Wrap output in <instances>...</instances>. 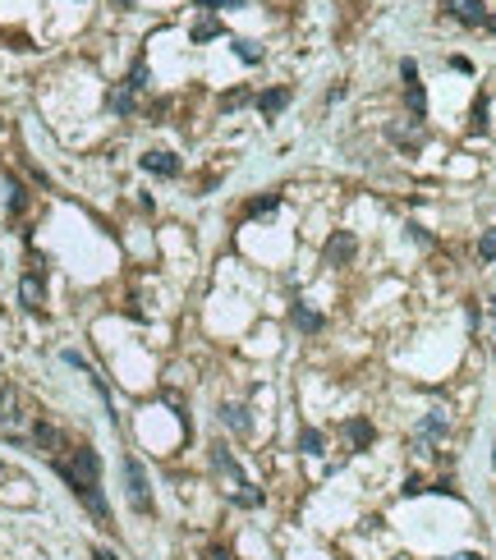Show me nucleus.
Wrapping results in <instances>:
<instances>
[{
    "label": "nucleus",
    "instance_id": "6ab92c4d",
    "mask_svg": "<svg viewBox=\"0 0 496 560\" xmlns=\"http://www.w3.org/2000/svg\"><path fill=\"white\" fill-rule=\"evenodd\" d=\"M230 501H234V506H248V510H257V506H262V492H257V487H253V483H243V487H239V492H234V496H230Z\"/></svg>",
    "mask_w": 496,
    "mask_h": 560
},
{
    "label": "nucleus",
    "instance_id": "ddd939ff",
    "mask_svg": "<svg viewBox=\"0 0 496 560\" xmlns=\"http://www.w3.org/2000/svg\"><path fill=\"white\" fill-rule=\"evenodd\" d=\"M391 138H396L400 147H409V152H414V147H419V138H423V120H409V124H396V129H391Z\"/></svg>",
    "mask_w": 496,
    "mask_h": 560
},
{
    "label": "nucleus",
    "instance_id": "2f4dec72",
    "mask_svg": "<svg viewBox=\"0 0 496 560\" xmlns=\"http://www.w3.org/2000/svg\"><path fill=\"white\" fill-rule=\"evenodd\" d=\"M492 469H496V451H492Z\"/></svg>",
    "mask_w": 496,
    "mask_h": 560
},
{
    "label": "nucleus",
    "instance_id": "1a4fd4ad",
    "mask_svg": "<svg viewBox=\"0 0 496 560\" xmlns=\"http://www.w3.org/2000/svg\"><path fill=\"white\" fill-rule=\"evenodd\" d=\"M345 437H350L354 451H368L377 432H373V423H368V418H354V423H345Z\"/></svg>",
    "mask_w": 496,
    "mask_h": 560
},
{
    "label": "nucleus",
    "instance_id": "dca6fc26",
    "mask_svg": "<svg viewBox=\"0 0 496 560\" xmlns=\"http://www.w3.org/2000/svg\"><path fill=\"white\" fill-rule=\"evenodd\" d=\"M299 451H303V455H322V451H326V437H322L317 427H303V432H299Z\"/></svg>",
    "mask_w": 496,
    "mask_h": 560
},
{
    "label": "nucleus",
    "instance_id": "9b49d317",
    "mask_svg": "<svg viewBox=\"0 0 496 560\" xmlns=\"http://www.w3.org/2000/svg\"><path fill=\"white\" fill-rule=\"evenodd\" d=\"M220 423H225L230 432H243V437H248V427H253V418H248L243 404H220Z\"/></svg>",
    "mask_w": 496,
    "mask_h": 560
},
{
    "label": "nucleus",
    "instance_id": "a211bd4d",
    "mask_svg": "<svg viewBox=\"0 0 496 560\" xmlns=\"http://www.w3.org/2000/svg\"><path fill=\"white\" fill-rule=\"evenodd\" d=\"M33 441L42 446V451H55V446H60V432H55L51 423H37V427H33Z\"/></svg>",
    "mask_w": 496,
    "mask_h": 560
},
{
    "label": "nucleus",
    "instance_id": "c85d7f7f",
    "mask_svg": "<svg viewBox=\"0 0 496 560\" xmlns=\"http://www.w3.org/2000/svg\"><path fill=\"white\" fill-rule=\"evenodd\" d=\"M446 560H483L478 551H460V556H446Z\"/></svg>",
    "mask_w": 496,
    "mask_h": 560
},
{
    "label": "nucleus",
    "instance_id": "6e6552de",
    "mask_svg": "<svg viewBox=\"0 0 496 560\" xmlns=\"http://www.w3.org/2000/svg\"><path fill=\"white\" fill-rule=\"evenodd\" d=\"M138 165H143L147 175H156V179H175L179 170H184L175 152H147V156H143V161H138Z\"/></svg>",
    "mask_w": 496,
    "mask_h": 560
},
{
    "label": "nucleus",
    "instance_id": "a878e982",
    "mask_svg": "<svg viewBox=\"0 0 496 560\" xmlns=\"http://www.w3.org/2000/svg\"><path fill=\"white\" fill-rule=\"evenodd\" d=\"M409 234H414V243H432V234L423 230V225H409Z\"/></svg>",
    "mask_w": 496,
    "mask_h": 560
},
{
    "label": "nucleus",
    "instance_id": "f8f14e48",
    "mask_svg": "<svg viewBox=\"0 0 496 560\" xmlns=\"http://www.w3.org/2000/svg\"><path fill=\"white\" fill-rule=\"evenodd\" d=\"M290 321H294L299 331H308V335L322 331V312H313V308H303V303H290Z\"/></svg>",
    "mask_w": 496,
    "mask_h": 560
},
{
    "label": "nucleus",
    "instance_id": "f3484780",
    "mask_svg": "<svg viewBox=\"0 0 496 560\" xmlns=\"http://www.w3.org/2000/svg\"><path fill=\"white\" fill-rule=\"evenodd\" d=\"M110 110H115V115H129L133 110V88L129 83H120V88L110 92Z\"/></svg>",
    "mask_w": 496,
    "mask_h": 560
},
{
    "label": "nucleus",
    "instance_id": "423d86ee",
    "mask_svg": "<svg viewBox=\"0 0 496 560\" xmlns=\"http://www.w3.org/2000/svg\"><path fill=\"white\" fill-rule=\"evenodd\" d=\"M19 303L28 308V312H42V308H46V280H42V271H37V266L19 280Z\"/></svg>",
    "mask_w": 496,
    "mask_h": 560
},
{
    "label": "nucleus",
    "instance_id": "2eb2a0df",
    "mask_svg": "<svg viewBox=\"0 0 496 560\" xmlns=\"http://www.w3.org/2000/svg\"><path fill=\"white\" fill-rule=\"evenodd\" d=\"M419 437H428V441L446 437V414H441V409H432V414H428V418L419 423Z\"/></svg>",
    "mask_w": 496,
    "mask_h": 560
},
{
    "label": "nucleus",
    "instance_id": "4468645a",
    "mask_svg": "<svg viewBox=\"0 0 496 560\" xmlns=\"http://www.w3.org/2000/svg\"><path fill=\"white\" fill-rule=\"evenodd\" d=\"M220 33H225V28H220L216 14H202V19L193 23V33H188V37H193V42H211V37H220Z\"/></svg>",
    "mask_w": 496,
    "mask_h": 560
},
{
    "label": "nucleus",
    "instance_id": "7c9ffc66",
    "mask_svg": "<svg viewBox=\"0 0 496 560\" xmlns=\"http://www.w3.org/2000/svg\"><path fill=\"white\" fill-rule=\"evenodd\" d=\"M487 28H492V33H496V14H487Z\"/></svg>",
    "mask_w": 496,
    "mask_h": 560
},
{
    "label": "nucleus",
    "instance_id": "7ed1b4c3",
    "mask_svg": "<svg viewBox=\"0 0 496 560\" xmlns=\"http://www.w3.org/2000/svg\"><path fill=\"white\" fill-rule=\"evenodd\" d=\"M400 78H405L409 115H414V120H423V115H428V92H423V83H419V65H414V60H400Z\"/></svg>",
    "mask_w": 496,
    "mask_h": 560
},
{
    "label": "nucleus",
    "instance_id": "5701e85b",
    "mask_svg": "<svg viewBox=\"0 0 496 560\" xmlns=\"http://www.w3.org/2000/svg\"><path fill=\"white\" fill-rule=\"evenodd\" d=\"M478 257H483V262H496V230H487L483 239H478Z\"/></svg>",
    "mask_w": 496,
    "mask_h": 560
},
{
    "label": "nucleus",
    "instance_id": "f03ea898",
    "mask_svg": "<svg viewBox=\"0 0 496 560\" xmlns=\"http://www.w3.org/2000/svg\"><path fill=\"white\" fill-rule=\"evenodd\" d=\"M120 473H124V492H129V506L138 510V515H152V510H156V501H152V483H147L143 460L124 455V460H120Z\"/></svg>",
    "mask_w": 496,
    "mask_h": 560
},
{
    "label": "nucleus",
    "instance_id": "f257e3e1",
    "mask_svg": "<svg viewBox=\"0 0 496 560\" xmlns=\"http://www.w3.org/2000/svg\"><path fill=\"white\" fill-rule=\"evenodd\" d=\"M55 473L65 478V487L74 496H83V492H92V487H101V455L92 451V446H74L65 460L55 455Z\"/></svg>",
    "mask_w": 496,
    "mask_h": 560
},
{
    "label": "nucleus",
    "instance_id": "39448f33",
    "mask_svg": "<svg viewBox=\"0 0 496 560\" xmlns=\"http://www.w3.org/2000/svg\"><path fill=\"white\" fill-rule=\"evenodd\" d=\"M354 253H359L354 234L350 230H336L326 239V248H322V262H326V266H345V262H354Z\"/></svg>",
    "mask_w": 496,
    "mask_h": 560
},
{
    "label": "nucleus",
    "instance_id": "bb28decb",
    "mask_svg": "<svg viewBox=\"0 0 496 560\" xmlns=\"http://www.w3.org/2000/svg\"><path fill=\"white\" fill-rule=\"evenodd\" d=\"M92 560H120V556H115L110 547H97V551H92Z\"/></svg>",
    "mask_w": 496,
    "mask_h": 560
},
{
    "label": "nucleus",
    "instance_id": "412c9836",
    "mask_svg": "<svg viewBox=\"0 0 496 560\" xmlns=\"http://www.w3.org/2000/svg\"><path fill=\"white\" fill-rule=\"evenodd\" d=\"M276 207H280V193H262V198L248 202V216H266V211H276Z\"/></svg>",
    "mask_w": 496,
    "mask_h": 560
},
{
    "label": "nucleus",
    "instance_id": "0eeeda50",
    "mask_svg": "<svg viewBox=\"0 0 496 560\" xmlns=\"http://www.w3.org/2000/svg\"><path fill=\"white\" fill-rule=\"evenodd\" d=\"M441 10L451 14L455 23H464V28H478V23H487L483 0H441Z\"/></svg>",
    "mask_w": 496,
    "mask_h": 560
},
{
    "label": "nucleus",
    "instance_id": "9d476101",
    "mask_svg": "<svg viewBox=\"0 0 496 560\" xmlns=\"http://www.w3.org/2000/svg\"><path fill=\"white\" fill-rule=\"evenodd\" d=\"M285 106H290V88H266L262 97H257V110H262L266 120H271V115H280Z\"/></svg>",
    "mask_w": 496,
    "mask_h": 560
},
{
    "label": "nucleus",
    "instance_id": "4be33fe9",
    "mask_svg": "<svg viewBox=\"0 0 496 560\" xmlns=\"http://www.w3.org/2000/svg\"><path fill=\"white\" fill-rule=\"evenodd\" d=\"M23 202H28V193H23V184H19V179H10V198H5V207H10L14 216H19V211H23Z\"/></svg>",
    "mask_w": 496,
    "mask_h": 560
},
{
    "label": "nucleus",
    "instance_id": "cd10ccee",
    "mask_svg": "<svg viewBox=\"0 0 496 560\" xmlns=\"http://www.w3.org/2000/svg\"><path fill=\"white\" fill-rule=\"evenodd\" d=\"M202 10H220V5H230V0H198Z\"/></svg>",
    "mask_w": 496,
    "mask_h": 560
},
{
    "label": "nucleus",
    "instance_id": "b1692460",
    "mask_svg": "<svg viewBox=\"0 0 496 560\" xmlns=\"http://www.w3.org/2000/svg\"><path fill=\"white\" fill-rule=\"evenodd\" d=\"M474 133H487V101H474Z\"/></svg>",
    "mask_w": 496,
    "mask_h": 560
},
{
    "label": "nucleus",
    "instance_id": "aec40b11",
    "mask_svg": "<svg viewBox=\"0 0 496 560\" xmlns=\"http://www.w3.org/2000/svg\"><path fill=\"white\" fill-rule=\"evenodd\" d=\"M234 55H239L243 65H257V60H262V46H257V42H243V37H234Z\"/></svg>",
    "mask_w": 496,
    "mask_h": 560
},
{
    "label": "nucleus",
    "instance_id": "c756f323",
    "mask_svg": "<svg viewBox=\"0 0 496 560\" xmlns=\"http://www.w3.org/2000/svg\"><path fill=\"white\" fill-rule=\"evenodd\" d=\"M207 560H234V556H230V551H211Z\"/></svg>",
    "mask_w": 496,
    "mask_h": 560
},
{
    "label": "nucleus",
    "instance_id": "393cba45",
    "mask_svg": "<svg viewBox=\"0 0 496 560\" xmlns=\"http://www.w3.org/2000/svg\"><path fill=\"white\" fill-rule=\"evenodd\" d=\"M451 69H460V74H474V65H469L464 55H451Z\"/></svg>",
    "mask_w": 496,
    "mask_h": 560
},
{
    "label": "nucleus",
    "instance_id": "20e7f679",
    "mask_svg": "<svg viewBox=\"0 0 496 560\" xmlns=\"http://www.w3.org/2000/svg\"><path fill=\"white\" fill-rule=\"evenodd\" d=\"M211 469H216L220 478H225V483H230V496L239 492L243 483H248V478H243V469H239V464H234L230 446H220V441H216V446H211Z\"/></svg>",
    "mask_w": 496,
    "mask_h": 560
}]
</instances>
